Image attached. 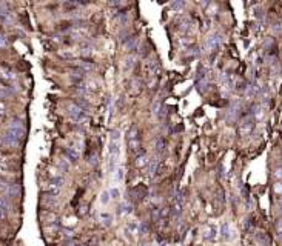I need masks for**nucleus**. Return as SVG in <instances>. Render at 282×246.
<instances>
[{
	"instance_id": "nucleus-1",
	"label": "nucleus",
	"mask_w": 282,
	"mask_h": 246,
	"mask_svg": "<svg viewBox=\"0 0 282 246\" xmlns=\"http://www.w3.org/2000/svg\"><path fill=\"white\" fill-rule=\"evenodd\" d=\"M119 155H120V131L113 129L111 137H110V145H108V171L110 172L116 171Z\"/></svg>"
},
{
	"instance_id": "nucleus-2",
	"label": "nucleus",
	"mask_w": 282,
	"mask_h": 246,
	"mask_svg": "<svg viewBox=\"0 0 282 246\" xmlns=\"http://www.w3.org/2000/svg\"><path fill=\"white\" fill-rule=\"evenodd\" d=\"M127 145H128V152L134 157L142 154V140H140V129L137 125H131L127 131Z\"/></svg>"
},
{
	"instance_id": "nucleus-3",
	"label": "nucleus",
	"mask_w": 282,
	"mask_h": 246,
	"mask_svg": "<svg viewBox=\"0 0 282 246\" xmlns=\"http://www.w3.org/2000/svg\"><path fill=\"white\" fill-rule=\"evenodd\" d=\"M68 114H70V117H71L74 122H83V120L86 118V111L82 109L76 102L68 105Z\"/></svg>"
},
{
	"instance_id": "nucleus-4",
	"label": "nucleus",
	"mask_w": 282,
	"mask_h": 246,
	"mask_svg": "<svg viewBox=\"0 0 282 246\" xmlns=\"http://www.w3.org/2000/svg\"><path fill=\"white\" fill-rule=\"evenodd\" d=\"M221 42H222V36H221L219 33H213V34L208 36L207 40H205V49H207L208 53L217 49L219 45H221Z\"/></svg>"
},
{
	"instance_id": "nucleus-5",
	"label": "nucleus",
	"mask_w": 282,
	"mask_h": 246,
	"mask_svg": "<svg viewBox=\"0 0 282 246\" xmlns=\"http://www.w3.org/2000/svg\"><path fill=\"white\" fill-rule=\"evenodd\" d=\"M254 128V118L253 115H248V117H244L239 123V134L241 135H248V134L253 131Z\"/></svg>"
},
{
	"instance_id": "nucleus-6",
	"label": "nucleus",
	"mask_w": 282,
	"mask_h": 246,
	"mask_svg": "<svg viewBox=\"0 0 282 246\" xmlns=\"http://www.w3.org/2000/svg\"><path fill=\"white\" fill-rule=\"evenodd\" d=\"M8 133H11V134H14L16 137H19V138H22L23 140V137H25V126H23V123L20 122V120H13L9 125H8V129H6Z\"/></svg>"
},
{
	"instance_id": "nucleus-7",
	"label": "nucleus",
	"mask_w": 282,
	"mask_h": 246,
	"mask_svg": "<svg viewBox=\"0 0 282 246\" xmlns=\"http://www.w3.org/2000/svg\"><path fill=\"white\" fill-rule=\"evenodd\" d=\"M128 195L131 197L134 202H140V200H144V198H145V195H147V188H145V186H142V185L133 186L131 189L128 191Z\"/></svg>"
},
{
	"instance_id": "nucleus-8",
	"label": "nucleus",
	"mask_w": 282,
	"mask_h": 246,
	"mask_svg": "<svg viewBox=\"0 0 282 246\" xmlns=\"http://www.w3.org/2000/svg\"><path fill=\"white\" fill-rule=\"evenodd\" d=\"M20 143H22V138L16 137L14 134L8 133V131L2 137V145H6V146H19Z\"/></svg>"
},
{
	"instance_id": "nucleus-9",
	"label": "nucleus",
	"mask_w": 282,
	"mask_h": 246,
	"mask_svg": "<svg viewBox=\"0 0 282 246\" xmlns=\"http://www.w3.org/2000/svg\"><path fill=\"white\" fill-rule=\"evenodd\" d=\"M217 228L213 226V225H210L204 229V240L208 242V243H213L214 240H216V237H217Z\"/></svg>"
},
{
	"instance_id": "nucleus-10",
	"label": "nucleus",
	"mask_w": 282,
	"mask_h": 246,
	"mask_svg": "<svg viewBox=\"0 0 282 246\" xmlns=\"http://www.w3.org/2000/svg\"><path fill=\"white\" fill-rule=\"evenodd\" d=\"M221 235H222V238L227 240V242H230V240H233L234 238V231H233V228L230 223H222V226H221Z\"/></svg>"
},
{
	"instance_id": "nucleus-11",
	"label": "nucleus",
	"mask_w": 282,
	"mask_h": 246,
	"mask_svg": "<svg viewBox=\"0 0 282 246\" xmlns=\"http://www.w3.org/2000/svg\"><path fill=\"white\" fill-rule=\"evenodd\" d=\"M159 166H160V162H159V160H151L150 163H148V166H147V175H148L150 178H153L154 175H157Z\"/></svg>"
},
{
	"instance_id": "nucleus-12",
	"label": "nucleus",
	"mask_w": 282,
	"mask_h": 246,
	"mask_svg": "<svg viewBox=\"0 0 282 246\" xmlns=\"http://www.w3.org/2000/svg\"><path fill=\"white\" fill-rule=\"evenodd\" d=\"M65 155H66V158H68L73 165H76V163L79 162V152L76 151V149H73V148H66V149H65Z\"/></svg>"
},
{
	"instance_id": "nucleus-13",
	"label": "nucleus",
	"mask_w": 282,
	"mask_h": 246,
	"mask_svg": "<svg viewBox=\"0 0 282 246\" xmlns=\"http://www.w3.org/2000/svg\"><path fill=\"white\" fill-rule=\"evenodd\" d=\"M148 157H147V154L145 152H142L140 155H137L136 157V166L137 168H142V166H148Z\"/></svg>"
},
{
	"instance_id": "nucleus-14",
	"label": "nucleus",
	"mask_w": 282,
	"mask_h": 246,
	"mask_svg": "<svg viewBox=\"0 0 282 246\" xmlns=\"http://www.w3.org/2000/svg\"><path fill=\"white\" fill-rule=\"evenodd\" d=\"M0 211L2 212H9L11 211V203H9L8 197H2L0 198Z\"/></svg>"
},
{
	"instance_id": "nucleus-15",
	"label": "nucleus",
	"mask_w": 282,
	"mask_h": 246,
	"mask_svg": "<svg viewBox=\"0 0 282 246\" xmlns=\"http://www.w3.org/2000/svg\"><path fill=\"white\" fill-rule=\"evenodd\" d=\"M125 48L127 51H131L137 48V37H128V40L125 42Z\"/></svg>"
},
{
	"instance_id": "nucleus-16",
	"label": "nucleus",
	"mask_w": 282,
	"mask_h": 246,
	"mask_svg": "<svg viewBox=\"0 0 282 246\" xmlns=\"http://www.w3.org/2000/svg\"><path fill=\"white\" fill-rule=\"evenodd\" d=\"M165 146H167V142L162 138V137H159L157 140H156V151L159 152H164V149H165Z\"/></svg>"
},
{
	"instance_id": "nucleus-17",
	"label": "nucleus",
	"mask_w": 282,
	"mask_h": 246,
	"mask_svg": "<svg viewBox=\"0 0 282 246\" xmlns=\"http://www.w3.org/2000/svg\"><path fill=\"white\" fill-rule=\"evenodd\" d=\"M110 200H111L110 191H103V192H102V195H100V202H102V205H108V203H110Z\"/></svg>"
},
{
	"instance_id": "nucleus-18",
	"label": "nucleus",
	"mask_w": 282,
	"mask_h": 246,
	"mask_svg": "<svg viewBox=\"0 0 282 246\" xmlns=\"http://www.w3.org/2000/svg\"><path fill=\"white\" fill-rule=\"evenodd\" d=\"M100 220H102L103 225L108 226V225H111V220H113V218H111V215H110L108 212H102V214H100Z\"/></svg>"
},
{
	"instance_id": "nucleus-19",
	"label": "nucleus",
	"mask_w": 282,
	"mask_h": 246,
	"mask_svg": "<svg viewBox=\"0 0 282 246\" xmlns=\"http://www.w3.org/2000/svg\"><path fill=\"white\" fill-rule=\"evenodd\" d=\"M160 215H162V211L159 208H154L153 211H151V218L154 220V222H157L159 218H160Z\"/></svg>"
},
{
	"instance_id": "nucleus-20",
	"label": "nucleus",
	"mask_w": 282,
	"mask_h": 246,
	"mask_svg": "<svg viewBox=\"0 0 282 246\" xmlns=\"http://www.w3.org/2000/svg\"><path fill=\"white\" fill-rule=\"evenodd\" d=\"M116 180L117 182H122V178H123V166H117L116 168Z\"/></svg>"
},
{
	"instance_id": "nucleus-21",
	"label": "nucleus",
	"mask_w": 282,
	"mask_h": 246,
	"mask_svg": "<svg viewBox=\"0 0 282 246\" xmlns=\"http://www.w3.org/2000/svg\"><path fill=\"white\" fill-rule=\"evenodd\" d=\"M159 113H160V102L156 100V102L153 103V114H154V115H159Z\"/></svg>"
},
{
	"instance_id": "nucleus-22",
	"label": "nucleus",
	"mask_w": 282,
	"mask_h": 246,
	"mask_svg": "<svg viewBox=\"0 0 282 246\" xmlns=\"http://www.w3.org/2000/svg\"><path fill=\"white\" fill-rule=\"evenodd\" d=\"M133 66H134V57H130V58H127V60H125V71H128V68L131 69Z\"/></svg>"
},
{
	"instance_id": "nucleus-23",
	"label": "nucleus",
	"mask_w": 282,
	"mask_h": 246,
	"mask_svg": "<svg viewBox=\"0 0 282 246\" xmlns=\"http://www.w3.org/2000/svg\"><path fill=\"white\" fill-rule=\"evenodd\" d=\"M274 192H276L279 197H282V182H276V183H274Z\"/></svg>"
},
{
	"instance_id": "nucleus-24",
	"label": "nucleus",
	"mask_w": 282,
	"mask_h": 246,
	"mask_svg": "<svg viewBox=\"0 0 282 246\" xmlns=\"http://www.w3.org/2000/svg\"><path fill=\"white\" fill-rule=\"evenodd\" d=\"M184 6H185V3H184V2H176V3H173V5H171V8H174V9H179V11H180Z\"/></svg>"
},
{
	"instance_id": "nucleus-25",
	"label": "nucleus",
	"mask_w": 282,
	"mask_h": 246,
	"mask_svg": "<svg viewBox=\"0 0 282 246\" xmlns=\"http://www.w3.org/2000/svg\"><path fill=\"white\" fill-rule=\"evenodd\" d=\"M110 195H111V198H119V195H120V192L117 188H113V189L110 191Z\"/></svg>"
},
{
	"instance_id": "nucleus-26",
	"label": "nucleus",
	"mask_w": 282,
	"mask_h": 246,
	"mask_svg": "<svg viewBox=\"0 0 282 246\" xmlns=\"http://www.w3.org/2000/svg\"><path fill=\"white\" fill-rule=\"evenodd\" d=\"M276 231H278V237L282 240V220L278 222V225H276Z\"/></svg>"
},
{
	"instance_id": "nucleus-27",
	"label": "nucleus",
	"mask_w": 282,
	"mask_h": 246,
	"mask_svg": "<svg viewBox=\"0 0 282 246\" xmlns=\"http://www.w3.org/2000/svg\"><path fill=\"white\" fill-rule=\"evenodd\" d=\"M274 177L278 178V182H282V168H278L274 171Z\"/></svg>"
},
{
	"instance_id": "nucleus-28",
	"label": "nucleus",
	"mask_w": 282,
	"mask_h": 246,
	"mask_svg": "<svg viewBox=\"0 0 282 246\" xmlns=\"http://www.w3.org/2000/svg\"><path fill=\"white\" fill-rule=\"evenodd\" d=\"M8 45V42H6V38L3 37V36H0V48H5Z\"/></svg>"
},
{
	"instance_id": "nucleus-29",
	"label": "nucleus",
	"mask_w": 282,
	"mask_h": 246,
	"mask_svg": "<svg viewBox=\"0 0 282 246\" xmlns=\"http://www.w3.org/2000/svg\"><path fill=\"white\" fill-rule=\"evenodd\" d=\"M147 231H148V228H147V225H145V223H142V225H140V232H142V234H145Z\"/></svg>"
},
{
	"instance_id": "nucleus-30",
	"label": "nucleus",
	"mask_w": 282,
	"mask_h": 246,
	"mask_svg": "<svg viewBox=\"0 0 282 246\" xmlns=\"http://www.w3.org/2000/svg\"><path fill=\"white\" fill-rule=\"evenodd\" d=\"M79 246H86V245H79Z\"/></svg>"
},
{
	"instance_id": "nucleus-31",
	"label": "nucleus",
	"mask_w": 282,
	"mask_h": 246,
	"mask_svg": "<svg viewBox=\"0 0 282 246\" xmlns=\"http://www.w3.org/2000/svg\"><path fill=\"white\" fill-rule=\"evenodd\" d=\"M0 217H2V211H0Z\"/></svg>"
}]
</instances>
